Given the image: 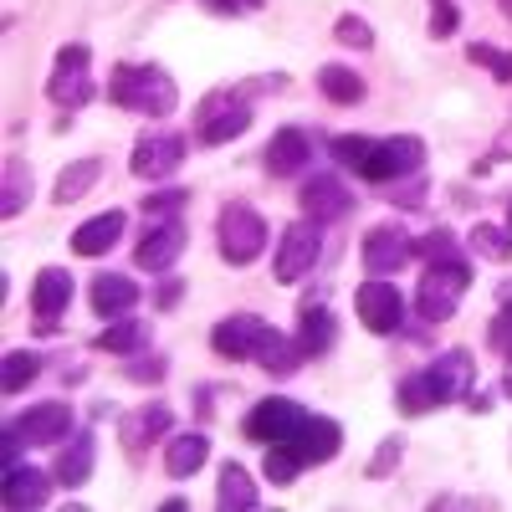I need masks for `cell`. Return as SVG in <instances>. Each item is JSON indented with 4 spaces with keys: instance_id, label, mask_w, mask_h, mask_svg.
<instances>
[{
    "instance_id": "39",
    "label": "cell",
    "mask_w": 512,
    "mask_h": 512,
    "mask_svg": "<svg viewBox=\"0 0 512 512\" xmlns=\"http://www.w3.org/2000/svg\"><path fill=\"white\" fill-rule=\"evenodd\" d=\"M400 451H405V441H400V436H384V446L369 456V477H390L395 466H400Z\"/></svg>"
},
{
    "instance_id": "33",
    "label": "cell",
    "mask_w": 512,
    "mask_h": 512,
    "mask_svg": "<svg viewBox=\"0 0 512 512\" xmlns=\"http://www.w3.org/2000/svg\"><path fill=\"white\" fill-rule=\"evenodd\" d=\"M164 374H169V359L154 354V349H139V354L123 359V379L128 384H164Z\"/></svg>"
},
{
    "instance_id": "46",
    "label": "cell",
    "mask_w": 512,
    "mask_h": 512,
    "mask_svg": "<svg viewBox=\"0 0 512 512\" xmlns=\"http://www.w3.org/2000/svg\"><path fill=\"white\" fill-rule=\"evenodd\" d=\"M502 390L512 395V354H507V374H502Z\"/></svg>"
},
{
    "instance_id": "24",
    "label": "cell",
    "mask_w": 512,
    "mask_h": 512,
    "mask_svg": "<svg viewBox=\"0 0 512 512\" xmlns=\"http://www.w3.org/2000/svg\"><path fill=\"white\" fill-rule=\"evenodd\" d=\"M93 466H98V441L88 436V431H72L62 446H57V461H52V472H57V487H67V492H77L82 482L93 477Z\"/></svg>"
},
{
    "instance_id": "15",
    "label": "cell",
    "mask_w": 512,
    "mask_h": 512,
    "mask_svg": "<svg viewBox=\"0 0 512 512\" xmlns=\"http://www.w3.org/2000/svg\"><path fill=\"white\" fill-rule=\"evenodd\" d=\"M297 461H303V466H318V461H333L338 451H344V425H338V420H328V415H303V420H297V431L282 441Z\"/></svg>"
},
{
    "instance_id": "7",
    "label": "cell",
    "mask_w": 512,
    "mask_h": 512,
    "mask_svg": "<svg viewBox=\"0 0 512 512\" xmlns=\"http://www.w3.org/2000/svg\"><path fill=\"white\" fill-rule=\"evenodd\" d=\"M272 231H267V216L246 200H226L221 216H216V246H221V262L231 267H251L256 256L267 251Z\"/></svg>"
},
{
    "instance_id": "28",
    "label": "cell",
    "mask_w": 512,
    "mask_h": 512,
    "mask_svg": "<svg viewBox=\"0 0 512 512\" xmlns=\"http://www.w3.org/2000/svg\"><path fill=\"white\" fill-rule=\"evenodd\" d=\"M216 502H221L226 512H251L256 502H262V497H256V477L246 472L241 461H226V466H221V482H216Z\"/></svg>"
},
{
    "instance_id": "16",
    "label": "cell",
    "mask_w": 512,
    "mask_h": 512,
    "mask_svg": "<svg viewBox=\"0 0 512 512\" xmlns=\"http://www.w3.org/2000/svg\"><path fill=\"white\" fill-rule=\"evenodd\" d=\"M72 277L67 267H41L36 272V287H31V328L36 333H57L62 328V313L72 303Z\"/></svg>"
},
{
    "instance_id": "21",
    "label": "cell",
    "mask_w": 512,
    "mask_h": 512,
    "mask_svg": "<svg viewBox=\"0 0 512 512\" xmlns=\"http://www.w3.org/2000/svg\"><path fill=\"white\" fill-rule=\"evenodd\" d=\"M139 297H144V287H139L134 277H123V272H98L93 287H88V308H93L98 318L113 323V318H123V313H134Z\"/></svg>"
},
{
    "instance_id": "23",
    "label": "cell",
    "mask_w": 512,
    "mask_h": 512,
    "mask_svg": "<svg viewBox=\"0 0 512 512\" xmlns=\"http://www.w3.org/2000/svg\"><path fill=\"white\" fill-rule=\"evenodd\" d=\"M123 236H128V216H123V210H103V216L82 221L67 246H72V256H108Z\"/></svg>"
},
{
    "instance_id": "8",
    "label": "cell",
    "mask_w": 512,
    "mask_h": 512,
    "mask_svg": "<svg viewBox=\"0 0 512 512\" xmlns=\"http://www.w3.org/2000/svg\"><path fill=\"white\" fill-rule=\"evenodd\" d=\"M93 47L88 41H67V47L57 52L52 62V77H47V98L57 108H82L93 103Z\"/></svg>"
},
{
    "instance_id": "36",
    "label": "cell",
    "mask_w": 512,
    "mask_h": 512,
    "mask_svg": "<svg viewBox=\"0 0 512 512\" xmlns=\"http://www.w3.org/2000/svg\"><path fill=\"white\" fill-rule=\"evenodd\" d=\"M262 472H267V482H277V487H292L297 477H303V461H297L287 446H267V466H262Z\"/></svg>"
},
{
    "instance_id": "11",
    "label": "cell",
    "mask_w": 512,
    "mask_h": 512,
    "mask_svg": "<svg viewBox=\"0 0 512 512\" xmlns=\"http://www.w3.org/2000/svg\"><path fill=\"white\" fill-rule=\"evenodd\" d=\"M180 164H185V134L180 128H149V134H139L134 154H128V169H134L139 180H169Z\"/></svg>"
},
{
    "instance_id": "12",
    "label": "cell",
    "mask_w": 512,
    "mask_h": 512,
    "mask_svg": "<svg viewBox=\"0 0 512 512\" xmlns=\"http://www.w3.org/2000/svg\"><path fill=\"white\" fill-rule=\"evenodd\" d=\"M11 425L26 446H62L77 431V410L67 400H41V405H26L21 415H11Z\"/></svg>"
},
{
    "instance_id": "19",
    "label": "cell",
    "mask_w": 512,
    "mask_h": 512,
    "mask_svg": "<svg viewBox=\"0 0 512 512\" xmlns=\"http://www.w3.org/2000/svg\"><path fill=\"white\" fill-rule=\"evenodd\" d=\"M118 431H123L128 451L144 456L154 441H164L169 431H175V410H169L164 400H149V405H139V410H128V415L118 420Z\"/></svg>"
},
{
    "instance_id": "48",
    "label": "cell",
    "mask_w": 512,
    "mask_h": 512,
    "mask_svg": "<svg viewBox=\"0 0 512 512\" xmlns=\"http://www.w3.org/2000/svg\"><path fill=\"white\" fill-rule=\"evenodd\" d=\"M497 6H502V16H512V0H497Z\"/></svg>"
},
{
    "instance_id": "40",
    "label": "cell",
    "mask_w": 512,
    "mask_h": 512,
    "mask_svg": "<svg viewBox=\"0 0 512 512\" xmlns=\"http://www.w3.org/2000/svg\"><path fill=\"white\" fill-rule=\"evenodd\" d=\"M461 26V11H456V0H431V36H456Z\"/></svg>"
},
{
    "instance_id": "34",
    "label": "cell",
    "mask_w": 512,
    "mask_h": 512,
    "mask_svg": "<svg viewBox=\"0 0 512 512\" xmlns=\"http://www.w3.org/2000/svg\"><path fill=\"white\" fill-rule=\"evenodd\" d=\"M472 251L487 256V262H507V256H512V226H492V221H482V226L472 231Z\"/></svg>"
},
{
    "instance_id": "2",
    "label": "cell",
    "mask_w": 512,
    "mask_h": 512,
    "mask_svg": "<svg viewBox=\"0 0 512 512\" xmlns=\"http://www.w3.org/2000/svg\"><path fill=\"white\" fill-rule=\"evenodd\" d=\"M210 349H216L221 359H236V364H262L267 374H292L297 364H303V349H297V338H287L282 328H272L267 318L256 313H231L221 318L216 328H210Z\"/></svg>"
},
{
    "instance_id": "44",
    "label": "cell",
    "mask_w": 512,
    "mask_h": 512,
    "mask_svg": "<svg viewBox=\"0 0 512 512\" xmlns=\"http://www.w3.org/2000/svg\"><path fill=\"white\" fill-rule=\"evenodd\" d=\"M200 6H205L210 16H236V11H246L241 0H200Z\"/></svg>"
},
{
    "instance_id": "42",
    "label": "cell",
    "mask_w": 512,
    "mask_h": 512,
    "mask_svg": "<svg viewBox=\"0 0 512 512\" xmlns=\"http://www.w3.org/2000/svg\"><path fill=\"white\" fill-rule=\"evenodd\" d=\"M180 297H185V282H180V277H169V282L154 287V308H175Z\"/></svg>"
},
{
    "instance_id": "1",
    "label": "cell",
    "mask_w": 512,
    "mask_h": 512,
    "mask_svg": "<svg viewBox=\"0 0 512 512\" xmlns=\"http://www.w3.org/2000/svg\"><path fill=\"white\" fill-rule=\"evenodd\" d=\"M333 164L354 169L369 185H400L425 169V139L415 134H390V139H369V134H333L328 139Z\"/></svg>"
},
{
    "instance_id": "38",
    "label": "cell",
    "mask_w": 512,
    "mask_h": 512,
    "mask_svg": "<svg viewBox=\"0 0 512 512\" xmlns=\"http://www.w3.org/2000/svg\"><path fill=\"white\" fill-rule=\"evenodd\" d=\"M466 57H472L477 67H487L497 82H512V52L492 47V41H472V47H466Z\"/></svg>"
},
{
    "instance_id": "35",
    "label": "cell",
    "mask_w": 512,
    "mask_h": 512,
    "mask_svg": "<svg viewBox=\"0 0 512 512\" xmlns=\"http://www.w3.org/2000/svg\"><path fill=\"white\" fill-rule=\"evenodd\" d=\"M446 256H461V241L451 231H425L415 236V262H446Z\"/></svg>"
},
{
    "instance_id": "41",
    "label": "cell",
    "mask_w": 512,
    "mask_h": 512,
    "mask_svg": "<svg viewBox=\"0 0 512 512\" xmlns=\"http://www.w3.org/2000/svg\"><path fill=\"white\" fill-rule=\"evenodd\" d=\"M185 195H190V190H180V185H169V190H159V195H144V210H149V216H180V205H185Z\"/></svg>"
},
{
    "instance_id": "20",
    "label": "cell",
    "mask_w": 512,
    "mask_h": 512,
    "mask_svg": "<svg viewBox=\"0 0 512 512\" xmlns=\"http://www.w3.org/2000/svg\"><path fill=\"white\" fill-rule=\"evenodd\" d=\"M57 487V472H41V466L11 461L6 466V482H0V502L6 507H47Z\"/></svg>"
},
{
    "instance_id": "30",
    "label": "cell",
    "mask_w": 512,
    "mask_h": 512,
    "mask_svg": "<svg viewBox=\"0 0 512 512\" xmlns=\"http://www.w3.org/2000/svg\"><path fill=\"white\" fill-rule=\"evenodd\" d=\"M98 175H103V159H93V154H88V159H72L62 175H57V185H52V200H57V205L82 200V195L98 185Z\"/></svg>"
},
{
    "instance_id": "25",
    "label": "cell",
    "mask_w": 512,
    "mask_h": 512,
    "mask_svg": "<svg viewBox=\"0 0 512 512\" xmlns=\"http://www.w3.org/2000/svg\"><path fill=\"white\" fill-rule=\"evenodd\" d=\"M297 349H303V359H318V354H328L333 344H338V318H333V308L328 303H308L303 313H297Z\"/></svg>"
},
{
    "instance_id": "43",
    "label": "cell",
    "mask_w": 512,
    "mask_h": 512,
    "mask_svg": "<svg viewBox=\"0 0 512 512\" xmlns=\"http://www.w3.org/2000/svg\"><path fill=\"white\" fill-rule=\"evenodd\" d=\"M390 200H395V205H410V210H420V205H425V180L415 175V185H400Z\"/></svg>"
},
{
    "instance_id": "47",
    "label": "cell",
    "mask_w": 512,
    "mask_h": 512,
    "mask_svg": "<svg viewBox=\"0 0 512 512\" xmlns=\"http://www.w3.org/2000/svg\"><path fill=\"white\" fill-rule=\"evenodd\" d=\"M241 6H246V11H262V6H267V0H241Z\"/></svg>"
},
{
    "instance_id": "27",
    "label": "cell",
    "mask_w": 512,
    "mask_h": 512,
    "mask_svg": "<svg viewBox=\"0 0 512 512\" xmlns=\"http://www.w3.org/2000/svg\"><path fill=\"white\" fill-rule=\"evenodd\" d=\"M93 344L103 349V354H118V359H128V354H139V349H149V323L144 318H113L98 338H93Z\"/></svg>"
},
{
    "instance_id": "10",
    "label": "cell",
    "mask_w": 512,
    "mask_h": 512,
    "mask_svg": "<svg viewBox=\"0 0 512 512\" xmlns=\"http://www.w3.org/2000/svg\"><path fill=\"white\" fill-rule=\"evenodd\" d=\"M354 313L359 323L374 333V338H395L405 328V292L390 282V277H369L359 292H354Z\"/></svg>"
},
{
    "instance_id": "45",
    "label": "cell",
    "mask_w": 512,
    "mask_h": 512,
    "mask_svg": "<svg viewBox=\"0 0 512 512\" xmlns=\"http://www.w3.org/2000/svg\"><path fill=\"white\" fill-rule=\"evenodd\" d=\"M492 159H512V128H507V134L492 144Z\"/></svg>"
},
{
    "instance_id": "29",
    "label": "cell",
    "mask_w": 512,
    "mask_h": 512,
    "mask_svg": "<svg viewBox=\"0 0 512 512\" xmlns=\"http://www.w3.org/2000/svg\"><path fill=\"white\" fill-rule=\"evenodd\" d=\"M318 93L328 103L354 108V103H364V77L354 67H344V62H328V67H318Z\"/></svg>"
},
{
    "instance_id": "26",
    "label": "cell",
    "mask_w": 512,
    "mask_h": 512,
    "mask_svg": "<svg viewBox=\"0 0 512 512\" xmlns=\"http://www.w3.org/2000/svg\"><path fill=\"white\" fill-rule=\"evenodd\" d=\"M205 456H210V436H205V431L169 436V441H164V472L175 477V482H185V477H195L200 466H205Z\"/></svg>"
},
{
    "instance_id": "22",
    "label": "cell",
    "mask_w": 512,
    "mask_h": 512,
    "mask_svg": "<svg viewBox=\"0 0 512 512\" xmlns=\"http://www.w3.org/2000/svg\"><path fill=\"white\" fill-rule=\"evenodd\" d=\"M308 159H313V144H308L303 128H277V134L267 139V149H262V169H267V175H277V180L303 175Z\"/></svg>"
},
{
    "instance_id": "5",
    "label": "cell",
    "mask_w": 512,
    "mask_h": 512,
    "mask_svg": "<svg viewBox=\"0 0 512 512\" xmlns=\"http://www.w3.org/2000/svg\"><path fill=\"white\" fill-rule=\"evenodd\" d=\"M108 103L123 113H144V118H169L180 103V88L159 62H118L108 77Z\"/></svg>"
},
{
    "instance_id": "4",
    "label": "cell",
    "mask_w": 512,
    "mask_h": 512,
    "mask_svg": "<svg viewBox=\"0 0 512 512\" xmlns=\"http://www.w3.org/2000/svg\"><path fill=\"white\" fill-rule=\"evenodd\" d=\"M282 88V77H256V82H236V88H216V93H205L200 98V113H195V139L205 149H221L231 139H241L246 128H251V98L256 93H272Z\"/></svg>"
},
{
    "instance_id": "13",
    "label": "cell",
    "mask_w": 512,
    "mask_h": 512,
    "mask_svg": "<svg viewBox=\"0 0 512 512\" xmlns=\"http://www.w3.org/2000/svg\"><path fill=\"white\" fill-rule=\"evenodd\" d=\"M303 415H308V410L297 405V400L267 395V400H256V405L246 410L241 431H246V441H256V446H282V441L297 431V420H303Z\"/></svg>"
},
{
    "instance_id": "18",
    "label": "cell",
    "mask_w": 512,
    "mask_h": 512,
    "mask_svg": "<svg viewBox=\"0 0 512 512\" xmlns=\"http://www.w3.org/2000/svg\"><path fill=\"white\" fill-rule=\"evenodd\" d=\"M415 256V241L400 231V226H369V236H364V272L369 277H390V272H400L405 262Z\"/></svg>"
},
{
    "instance_id": "31",
    "label": "cell",
    "mask_w": 512,
    "mask_h": 512,
    "mask_svg": "<svg viewBox=\"0 0 512 512\" xmlns=\"http://www.w3.org/2000/svg\"><path fill=\"white\" fill-rule=\"evenodd\" d=\"M31 200V164L21 154L6 159V185H0V221H16Z\"/></svg>"
},
{
    "instance_id": "37",
    "label": "cell",
    "mask_w": 512,
    "mask_h": 512,
    "mask_svg": "<svg viewBox=\"0 0 512 512\" xmlns=\"http://www.w3.org/2000/svg\"><path fill=\"white\" fill-rule=\"evenodd\" d=\"M333 36L344 41V47H354V52H369L374 47V26L364 16H354V11H344V16L333 21Z\"/></svg>"
},
{
    "instance_id": "3",
    "label": "cell",
    "mask_w": 512,
    "mask_h": 512,
    "mask_svg": "<svg viewBox=\"0 0 512 512\" xmlns=\"http://www.w3.org/2000/svg\"><path fill=\"white\" fill-rule=\"evenodd\" d=\"M472 379H477V364H472V354H466V349L436 354L420 374L400 379L395 410H400V415H425V410H436V405L466 400V395H472Z\"/></svg>"
},
{
    "instance_id": "14",
    "label": "cell",
    "mask_w": 512,
    "mask_h": 512,
    "mask_svg": "<svg viewBox=\"0 0 512 512\" xmlns=\"http://www.w3.org/2000/svg\"><path fill=\"white\" fill-rule=\"evenodd\" d=\"M297 205H303V216H308V221L333 226V221L354 216V190L338 180V175H328V169H318V175H308L303 190H297Z\"/></svg>"
},
{
    "instance_id": "32",
    "label": "cell",
    "mask_w": 512,
    "mask_h": 512,
    "mask_svg": "<svg viewBox=\"0 0 512 512\" xmlns=\"http://www.w3.org/2000/svg\"><path fill=\"white\" fill-rule=\"evenodd\" d=\"M36 374H41V359H36L31 349H11L6 359H0V395H11V400H16Z\"/></svg>"
},
{
    "instance_id": "9",
    "label": "cell",
    "mask_w": 512,
    "mask_h": 512,
    "mask_svg": "<svg viewBox=\"0 0 512 512\" xmlns=\"http://www.w3.org/2000/svg\"><path fill=\"white\" fill-rule=\"evenodd\" d=\"M318 256H323V226L318 221H292L282 236H277V256H272V277L282 282V287H292V282H303L313 267H318Z\"/></svg>"
},
{
    "instance_id": "17",
    "label": "cell",
    "mask_w": 512,
    "mask_h": 512,
    "mask_svg": "<svg viewBox=\"0 0 512 512\" xmlns=\"http://www.w3.org/2000/svg\"><path fill=\"white\" fill-rule=\"evenodd\" d=\"M185 221L180 216H154V226L139 236V246H134V262L144 267V272H169L185 256Z\"/></svg>"
},
{
    "instance_id": "6",
    "label": "cell",
    "mask_w": 512,
    "mask_h": 512,
    "mask_svg": "<svg viewBox=\"0 0 512 512\" xmlns=\"http://www.w3.org/2000/svg\"><path fill=\"white\" fill-rule=\"evenodd\" d=\"M466 292H472V262L466 256H446V262H425V277L415 282L410 308L425 323H446L461 308Z\"/></svg>"
}]
</instances>
